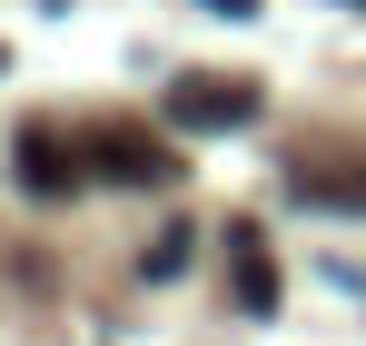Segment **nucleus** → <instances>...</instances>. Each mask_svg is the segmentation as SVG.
I'll use <instances>...</instances> for the list:
<instances>
[{
    "mask_svg": "<svg viewBox=\"0 0 366 346\" xmlns=\"http://www.w3.org/2000/svg\"><path fill=\"white\" fill-rule=\"evenodd\" d=\"M0 69H10V50H0Z\"/></svg>",
    "mask_w": 366,
    "mask_h": 346,
    "instance_id": "obj_8",
    "label": "nucleus"
},
{
    "mask_svg": "<svg viewBox=\"0 0 366 346\" xmlns=\"http://www.w3.org/2000/svg\"><path fill=\"white\" fill-rule=\"evenodd\" d=\"M287 188H297L307 208H366V159H297Z\"/></svg>",
    "mask_w": 366,
    "mask_h": 346,
    "instance_id": "obj_2",
    "label": "nucleus"
},
{
    "mask_svg": "<svg viewBox=\"0 0 366 346\" xmlns=\"http://www.w3.org/2000/svg\"><path fill=\"white\" fill-rule=\"evenodd\" d=\"M179 159L169 149H149V139H129V129H109L99 139V178H169Z\"/></svg>",
    "mask_w": 366,
    "mask_h": 346,
    "instance_id": "obj_4",
    "label": "nucleus"
},
{
    "mask_svg": "<svg viewBox=\"0 0 366 346\" xmlns=\"http://www.w3.org/2000/svg\"><path fill=\"white\" fill-rule=\"evenodd\" d=\"M20 178H30L40 198H60L69 178H79V159H60V139H50V129H30V139H20Z\"/></svg>",
    "mask_w": 366,
    "mask_h": 346,
    "instance_id": "obj_5",
    "label": "nucleus"
},
{
    "mask_svg": "<svg viewBox=\"0 0 366 346\" xmlns=\"http://www.w3.org/2000/svg\"><path fill=\"white\" fill-rule=\"evenodd\" d=\"M179 267H188V228H169L159 247H149V277H179Z\"/></svg>",
    "mask_w": 366,
    "mask_h": 346,
    "instance_id": "obj_6",
    "label": "nucleus"
},
{
    "mask_svg": "<svg viewBox=\"0 0 366 346\" xmlns=\"http://www.w3.org/2000/svg\"><path fill=\"white\" fill-rule=\"evenodd\" d=\"M208 10H228V20H247V10H257V0H208Z\"/></svg>",
    "mask_w": 366,
    "mask_h": 346,
    "instance_id": "obj_7",
    "label": "nucleus"
},
{
    "mask_svg": "<svg viewBox=\"0 0 366 346\" xmlns=\"http://www.w3.org/2000/svg\"><path fill=\"white\" fill-rule=\"evenodd\" d=\"M228 257H238V307L247 317H277V267H267V237L247 228V218L228 228Z\"/></svg>",
    "mask_w": 366,
    "mask_h": 346,
    "instance_id": "obj_3",
    "label": "nucleus"
},
{
    "mask_svg": "<svg viewBox=\"0 0 366 346\" xmlns=\"http://www.w3.org/2000/svg\"><path fill=\"white\" fill-rule=\"evenodd\" d=\"M169 119L179 129H238V119H257V89L247 79H169Z\"/></svg>",
    "mask_w": 366,
    "mask_h": 346,
    "instance_id": "obj_1",
    "label": "nucleus"
}]
</instances>
